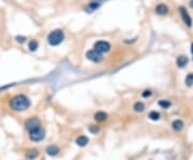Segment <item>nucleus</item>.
I'll return each instance as SVG.
<instances>
[{"label": "nucleus", "instance_id": "nucleus-10", "mask_svg": "<svg viewBox=\"0 0 193 160\" xmlns=\"http://www.w3.org/2000/svg\"><path fill=\"white\" fill-rule=\"evenodd\" d=\"M93 117H94V120L96 121L102 123V121H105L106 119H107V114L103 111H99V112H96V113H94Z\"/></svg>", "mask_w": 193, "mask_h": 160}, {"label": "nucleus", "instance_id": "nucleus-16", "mask_svg": "<svg viewBox=\"0 0 193 160\" xmlns=\"http://www.w3.org/2000/svg\"><path fill=\"white\" fill-rule=\"evenodd\" d=\"M158 104H159V107H162V109H169L171 107V105H172V103H171V101L169 100H165V99H162V100H160L159 102H158Z\"/></svg>", "mask_w": 193, "mask_h": 160}, {"label": "nucleus", "instance_id": "nucleus-18", "mask_svg": "<svg viewBox=\"0 0 193 160\" xmlns=\"http://www.w3.org/2000/svg\"><path fill=\"white\" fill-rule=\"evenodd\" d=\"M39 47V43L36 40H30L28 43V49L31 52H34Z\"/></svg>", "mask_w": 193, "mask_h": 160}, {"label": "nucleus", "instance_id": "nucleus-8", "mask_svg": "<svg viewBox=\"0 0 193 160\" xmlns=\"http://www.w3.org/2000/svg\"><path fill=\"white\" fill-rule=\"evenodd\" d=\"M59 152H60V149H59V147L56 145H49L46 147V154L49 156H52V157H54V156H57L58 154H59Z\"/></svg>", "mask_w": 193, "mask_h": 160}, {"label": "nucleus", "instance_id": "nucleus-22", "mask_svg": "<svg viewBox=\"0 0 193 160\" xmlns=\"http://www.w3.org/2000/svg\"><path fill=\"white\" fill-rule=\"evenodd\" d=\"M25 40H26V38H25V37H16V41L19 42V43H23V42H25Z\"/></svg>", "mask_w": 193, "mask_h": 160}, {"label": "nucleus", "instance_id": "nucleus-3", "mask_svg": "<svg viewBox=\"0 0 193 160\" xmlns=\"http://www.w3.org/2000/svg\"><path fill=\"white\" fill-rule=\"evenodd\" d=\"M29 138L33 142H40L45 138V130L43 129V127H40V128L29 132Z\"/></svg>", "mask_w": 193, "mask_h": 160}, {"label": "nucleus", "instance_id": "nucleus-21", "mask_svg": "<svg viewBox=\"0 0 193 160\" xmlns=\"http://www.w3.org/2000/svg\"><path fill=\"white\" fill-rule=\"evenodd\" d=\"M89 130H90V132H91V133L96 134V132H99L100 129L98 128V127H96V126H90L89 127Z\"/></svg>", "mask_w": 193, "mask_h": 160}, {"label": "nucleus", "instance_id": "nucleus-13", "mask_svg": "<svg viewBox=\"0 0 193 160\" xmlns=\"http://www.w3.org/2000/svg\"><path fill=\"white\" fill-rule=\"evenodd\" d=\"M156 12H157L159 15H165V14H167V12H169V8H167V5L161 3V5H157V8H156Z\"/></svg>", "mask_w": 193, "mask_h": 160}, {"label": "nucleus", "instance_id": "nucleus-20", "mask_svg": "<svg viewBox=\"0 0 193 160\" xmlns=\"http://www.w3.org/2000/svg\"><path fill=\"white\" fill-rule=\"evenodd\" d=\"M151 95H152V91H151V90H149V89H146V90H144V91L142 92V96L144 98H148V97H150Z\"/></svg>", "mask_w": 193, "mask_h": 160}, {"label": "nucleus", "instance_id": "nucleus-7", "mask_svg": "<svg viewBox=\"0 0 193 160\" xmlns=\"http://www.w3.org/2000/svg\"><path fill=\"white\" fill-rule=\"evenodd\" d=\"M179 13H180V16H181L182 22L185 23L188 27L192 26V18L190 17V15H189V13L187 12L186 9H185V8H180V9H179Z\"/></svg>", "mask_w": 193, "mask_h": 160}, {"label": "nucleus", "instance_id": "nucleus-4", "mask_svg": "<svg viewBox=\"0 0 193 160\" xmlns=\"http://www.w3.org/2000/svg\"><path fill=\"white\" fill-rule=\"evenodd\" d=\"M94 51L99 52L100 54L102 53H107L111 50V44L107 41H98L94 43L93 45Z\"/></svg>", "mask_w": 193, "mask_h": 160}, {"label": "nucleus", "instance_id": "nucleus-6", "mask_svg": "<svg viewBox=\"0 0 193 160\" xmlns=\"http://www.w3.org/2000/svg\"><path fill=\"white\" fill-rule=\"evenodd\" d=\"M86 57L89 59L92 62H101L103 60V56L102 54H100L99 52L94 51V50H91V51H88L86 53Z\"/></svg>", "mask_w": 193, "mask_h": 160}, {"label": "nucleus", "instance_id": "nucleus-17", "mask_svg": "<svg viewBox=\"0 0 193 160\" xmlns=\"http://www.w3.org/2000/svg\"><path fill=\"white\" fill-rule=\"evenodd\" d=\"M160 117H161V115H160V113L157 111H151L149 114H148V118L151 119V120H159Z\"/></svg>", "mask_w": 193, "mask_h": 160}, {"label": "nucleus", "instance_id": "nucleus-11", "mask_svg": "<svg viewBox=\"0 0 193 160\" xmlns=\"http://www.w3.org/2000/svg\"><path fill=\"white\" fill-rule=\"evenodd\" d=\"M88 142H89V139L87 138L86 136H77L76 140H75V143H76L78 146H81V147H84V146H86L87 144H88Z\"/></svg>", "mask_w": 193, "mask_h": 160}, {"label": "nucleus", "instance_id": "nucleus-24", "mask_svg": "<svg viewBox=\"0 0 193 160\" xmlns=\"http://www.w3.org/2000/svg\"><path fill=\"white\" fill-rule=\"evenodd\" d=\"M189 5H190V7L193 9V0H190V2H189Z\"/></svg>", "mask_w": 193, "mask_h": 160}, {"label": "nucleus", "instance_id": "nucleus-25", "mask_svg": "<svg viewBox=\"0 0 193 160\" xmlns=\"http://www.w3.org/2000/svg\"><path fill=\"white\" fill-rule=\"evenodd\" d=\"M192 53H193V44H192Z\"/></svg>", "mask_w": 193, "mask_h": 160}, {"label": "nucleus", "instance_id": "nucleus-1", "mask_svg": "<svg viewBox=\"0 0 193 160\" xmlns=\"http://www.w3.org/2000/svg\"><path fill=\"white\" fill-rule=\"evenodd\" d=\"M30 104H31V102H30L29 98L26 97L25 95H16L10 101V107H11V109L17 112L26 111L27 109H29Z\"/></svg>", "mask_w": 193, "mask_h": 160}, {"label": "nucleus", "instance_id": "nucleus-2", "mask_svg": "<svg viewBox=\"0 0 193 160\" xmlns=\"http://www.w3.org/2000/svg\"><path fill=\"white\" fill-rule=\"evenodd\" d=\"M65 40V34L62 30L57 29L52 31L51 34L47 36V42L49 43V45L52 46H57Z\"/></svg>", "mask_w": 193, "mask_h": 160}, {"label": "nucleus", "instance_id": "nucleus-14", "mask_svg": "<svg viewBox=\"0 0 193 160\" xmlns=\"http://www.w3.org/2000/svg\"><path fill=\"white\" fill-rule=\"evenodd\" d=\"M39 156V150L38 149H36V148H32V149H29L28 152H27V154H26V157H27V159H29V160H33V159H36V157Z\"/></svg>", "mask_w": 193, "mask_h": 160}, {"label": "nucleus", "instance_id": "nucleus-23", "mask_svg": "<svg viewBox=\"0 0 193 160\" xmlns=\"http://www.w3.org/2000/svg\"><path fill=\"white\" fill-rule=\"evenodd\" d=\"M98 7H99L98 3H90V8H91V9H96Z\"/></svg>", "mask_w": 193, "mask_h": 160}, {"label": "nucleus", "instance_id": "nucleus-5", "mask_svg": "<svg viewBox=\"0 0 193 160\" xmlns=\"http://www.w3.org/2000/svg\"><path fill=\"white\" fill-rule=\"evenodd\" d=\"M25 127H26V129L28 130V132H31V131L36 130V129L40 128L41 126V123H40V120H39L38 118H36V117H32V118H29L28 120L25 123Z\"/></svg>", "mask_w": 193, "mask_h": 160}, {"label": "nucleus", "instance_id": "nucleus-19", "mask_svg": "<svg viewBox=\"0 0 193 160\" xmlns=\"http://www.w3.org/2000/svg\"><path fill=\"white\" fill-rule=\"evenodd\" d=\"M185 83L188 87H191L193 86V73H189L186 76V80H185Z\"/></svg>", "mask_w": 193, "mask_h": 160}, {"label": "nucleus", "instance_id": "nucleus-12", "mask_svg": "<svg viewBox=\"0 0 193 160\" xmlns=\"http://www.w3.org/2000/svg\"><path fill=\"white\" fill-rule=\"evenodd\" d=\"M188 61H189V59H188V57H187V56L181 55V56H179L178 58H177L176 63H177V66H178L179 68H185V67L188 65Z\"/></svg>", "mask_w": 193, "mask_h": 160}, {"label": "nucleus", "instance_id": "nucleus-9", "mask_svg": "<svg viewBox=\"0 0 193 160\" xmlns=\"http://www.w3.org/2000/svg\"><path fill=\"white\" fill-rule=\"evenodd\" d=\"M183 126H185V124H183V121L181 120V119H175V120H173V123H172V128L175 131H177V132L182 130Z\"/></svg>", "mask_w": 193, "mask_h": 160}, {"label": "nucleus", "instance_id": "nucleus-15", "mask_svg": "<svg viewBox=\"0 0 193 160\" xmlns=\"http://www.w3.org/2000/svg\"><path fill=\"white\" fill-rule=\"evenodd\" d=\"M133 110H134L135 112H138V113H141V112H144L145 104L143 103V102H141V101L135 102L134 105H133Z\"/></svg>", "mask_w": 193, "mask_h": 160}]
</instances>
